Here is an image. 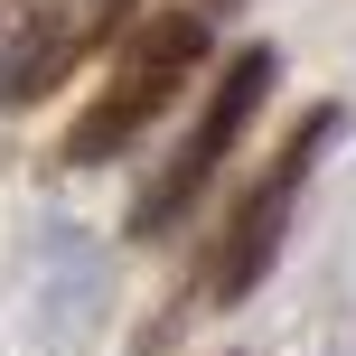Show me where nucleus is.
I'll list each match as a JSON object with an SVG mask.
<instances>
[{
  "mask_svg": "<svg viewBox=\"0 0 356 356\" xmlns=\"http://www.w3.org/2000/svg\"><path fill=\"white\" fill-rule=\"evenodd\" d=\"M207 10L197 0H178V10H141L122 29V47L104 56V85H94V104L75 113L66 131V169H104L122 160L131 141H141L150 122H169V104L188 94V75L207 66Z\"/></svg>",
  "mask_w": 356,
  "mask_h": 356,
  "instance_id": "nucleus-1",
  "label": "nucleus"
},
{
  "mask_svg": "<svg viewBox=\"0 0 356 356\" xmlns=\"http://www.w3.org/2000/svg\"><path fill=\"white\" fill-rule=\"evenodd\" d=\"M272 85H282V47H234L225 56V75H216V94L197 104V122L178 131V150H169V169L150 178L141 197H131V244H160V234L178 225V216L197 207V197L225 178L234 160V141L253 131V113L272 104Z\"/></svg>",
  "mask_w": 356,
  "mask_h": 356,
  "instance_id": "nucleus-2",
  "label": "nucleus"
},
{
  "mask_svg": "<svg viewBox=\"0 0 356 356\" xmlns=\"http://www.w3.org/2000/svg\"><path fill=\"white\" fill-rule=\"evenodd\" d=\"M338 122H347L338 104H309V113H300V131H291V141L263 160V178H253V188L234 197L225 234H216V263H207V300H253V291H263V272L282 263V244H291V216H300V188H309V169L328 160Z\"/></svg>",
  "mask_w": 356,
  "mask_h": 356,
  "instance_id": "nucleus-3",
  "label": "nucleus"
},
{
  "mask_svg": "<svg viewBox=\"0 0 356 356\" xmlns=\"http://www.w3.org/2000/svg\"><path fill=\"white\" fill-rule=\"evenodd\" d=\"M131 10H141V0H38V10L0 38V104L10 113L47 104L75 66H94V56L122 47Z\"/></svg>",
  "mask_w": 356,
  "mask_h": 356,
  "instance_id": "nucleus-4",
  "label": "nucleus"
},
{
  "mask_svg": "<svg viewBox=\"0 0 356 356\" xmlns=\"http://www.w3.org/2000/svg\"><path fill=\"white\" fill-rule=\"evenodd\" d=\"M197 10H207V29H216V19H225V10H244V0H197Z\"/></svg>",
  "mask_w": 356,
  "mask_h": 356,
  "instance_id": "nucleus-5",
  "label": "nucleus"
}]
</instances>
